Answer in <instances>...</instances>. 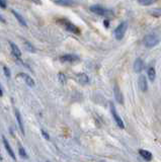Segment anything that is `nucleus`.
Wrapping results in <instances>:
<instances>
[{"label": "nucleus", "mask_w": 161, "mask_h": 162, "mask_svg": "<svg viewBox=\"0 0 161 162\" xmlns=\"http://www.w3.org/2000/svg\"><path fill=\"white\" fill-rule=\"evenodd\" d=\"M102 162H104V161H102Z\"/></svg>", "instance_id": "30"}, {"label": "nucleus", "mask_w": 161, "mask_h": 162, "mask_svg": "<svg viewBox=\"0 0 161 162\" xmlns=\"http://www.w3.org/2000/svg\"><path fill=\"white\" fill-rule=\"evenodd\" d=\"M55 3H56V4H59V5H65V6L72 4L71 1H56Z\"/></svg>", "instance_id": "21"}, {"label": "nucleus", "mask_w": 161, "mask_h": 162, "mask_svg": "<svg viewBox=\"0 0 161 162\" xmlns=\"http://www.w3.org/2000/svg\"><path fill=\"white\" fill-rule=\"evenodd\" d=\"M114 93H115V98L118 101L120 104H124V97H123V93L121 91L120 87L118 86V84L115 85L114 87Z\"/></svg>", "instance_id": "7"}, {"label": "nucleus", "mask_w": 161, "mask_h": 162, "mask_svg": "<svg viewBox=\"0 0 161 162\" xmlns=\"http://www.w3.org/2000/svg\"><path fill=\"white\" fill-rule=\"evenodd\" d=\"M127 28H128V22L127 21L121 22L119 26H116V30H115V36H116V39L118 40H122L124 38L125 34H126Z\"/></svg>", "instance_id": "1"}, {"label": "nucleus", "mask_w": 161, "mask_h": 162, "mask_svg": "<svg viewBox=\"0 0 161 162\" xmlns=\"http://www.w3.org/2000/svg\"><path fill=\"white\" fill-rule=\"evenodd\" d=\"M64 26H65V28L68 31H70V32H73V34H76V35H78L80 34V31H79V28L74 26L73 23H71L69 21H67V20H64Z\"/></svg>", "instance_id": "8"}, {"label": "nucleus", "mask_w": 161, "mask_h": 162, "mask_svg": "<svg viewBox=\"0 0 161 162\" xmlns=\"http://www.w3.org/2000/svg\"><path fill=\"white\" fill-rule=\"evenodd\" d=\"M76 80H77V82L80 83V84H87L89 82V78H88V76L85 74V73H79V74L76 75Z\"/></svg>", "instance_id": "11"}, {"label": "nucleus", "mask_w": 161, "mask_h": 162, "mask_svg": "<svg viewBox=\"0 0 161 162\" xmlns=\"http://www.w3.org/2000/svg\"><path fill=\"white\" fill-rule=\"evenodd\" d=\"M2 141H3V144H4V147H5V149H6V151L8 152V154L10 155V157L12 158L13 160H15V159H17V157H15V154H14V152H13L12 148L10 147V145H9V143H8V141L6 140V138H5L4 136L2 137Z\"/></svg>", "instance_id": "10"}, {"label": "nucleus", "mask_w": 161, "mask_h": 162, "mask_svg": "<svg viewBox=\"0 0 161 162\" xmlns=\"http://www.w3.org/2000/svg\"><path fill=\"white\" fill-rule=\"evenodd\" d=\"M139 153H140V155L142 156L145 160H147V161H151L152 160V154L147 151V150H143V149H140L139 150Z\"/></svg>", "instance_id": "15"}, {"label": "nucleus", "mask_w": 161, "mask_h": 162, "mask_svg": "<svg viewBox=\"0 0 161 162\" xmlns=\"http://www.w3.org/2000/svg\"><path fill=\"white\" fill-rule=\"evenodd\" d=\"M111 112L112 117H114V119H115V121H116V125H118V127H119L120 129H124V128H125L124 122H123L122 119H121V117L118 115V112H116V109L115 108L114 104H111Z\"/></svg>", "instance_id": "4"}, {"label": "nucleus", "mask_w": 161, "mask_h": 162, "mask_svg": "<svg viewBox=\"0 0 161 162\" xmlns=\"http://www.w3.org/2000/svg\"><path fill=\"white\" fill-rule=\"evenodd\" d=\"M158 42H159L158 38H157V36L155 35H153V34L146 36H145V39H144V44L147 48H152V47L156 46V45L158 44Z\"/></svg>", "instance_id": "3"}, {"label": "nucleus", "mask_w": 161, "mask_h": 162, "mask_svg": "<svg viewBox=\"0 0 161 162\" xmlns=\"http://www.w3.org/2000/svg\"><path fill=\"white\" fill-rule=\"evenodd\" d=\"M3 95V92H2V89H1V87H0V96H2Z\"/></svg>", "instance_id": "28"}, {"label": "nucleus", "mask_w": 161, "mask_h": 162, "mask_svg": "<svg viewBox=\"0 0 161 162\" xmlns=\"http://www.w3.org/2000/svg\"><path fill=\"white\" fill-rule=\"evenodd\" d=\"M147 74H148V78L150 81H154L155 80V77H156V71L155 69L153 67H149L148 71H147Z\"/></svg>", "instance_id": "17"}, {"label": "nucleus", "mask_w": 161, "mask_h": 162, "mask_svg": "<svg viewBox=\"0 0 161 162\" xmlns=\"http://www.w3.org/2000/svg\"><path fill=\"white\" fill-rule=\"evenodd\" d=\"M0 21H2L3 23H5V19L3 18V17H1V16H0Z\"/></svg>", "instance_id": "27"}, {"label": "nucleus", "mask_w": 161, "mask_h": 162, "mask_svg": "<svg viewBox=\"0 0 161 162\" xmlns=\"http://www.w3.org/2000/svg\"><path fill=\"white\" fill-rule=\"evenodd\" d=\"M3 70H4V74H5V76L7 77V78H9V77H10V71H9V69L7 68L6 66H4V67H3Z\"/></svg>", "instance_id": "22"}, {"label": "nucleus", "mask_w": 161, "mask_h": 162, "mask_svg": "<svg viewBox=\"0 0 161 162\" xmlns=\"http://www.w3.org/2000/svg\"><path fill=\"white\" fill-rule=\"evenodd\" d=\"M15 117H17V124L19 126V129H21V134L25 135V128H23V123H22V119H21V112H19L17 109H15Z\"/></svg>", "instance_id": "14"}, {"label": "nucleus", "mask_w": 161, "mask_h": 162, "mask_svg": "<svg viewBox=\"0 0 161 162\" xmlns=\"http://www.w3.org/2000/svg\"><path fill=\"white\" fill-rule=\"evenodd\" d=\"M9 45H10L11 52H12V55H13L14 57H17V58H18V59L21 58V50L18 49V47H17L15 44H13L12 42H10Z\"/></svg>", "instance_id": "13"}, {"label": "nucleus", "mask_w": 161, "mask_h": 162, "mask_svg": "<svg viewBox=\"0 0 161 162\" xmlns=\"http://www.w3.org/2000/svg\"><path fill=\"white\" fill-rule=\"evenodd\" d=\"M90 11L93 13L100 15V16H107V15H112V11L110 9H107L100 5H92L90 6Z\"/></svg>", "instance_id": "2"}, {"label": "nucleus", "mask_w": 161, "mask_h": 162, "mask_svg": "<svg viewBox=\"0 0 161 162\" xmlns=\"http://www.w3.org/2000/svg\"><path fill=\"white\" fill-rule=\"evenodd\" d=\"M0 7H2L3 9H5V8L7 7V3H6V1H0Z\"/></svg>", "instance_id": "25"}, {"label": "nucleus", "mask_w": 161, "mask_h": 162, "mask_svg": "<svg viewBox=\"0 0 161 162\" xmlns=\"http://www.w3.org/2000/svg\"><path fill=\"white\" fill-rule=\"evenodd\" d=\"M143 67H144V63H143L142 59H140V58L136 59L134 62V71L136 73H139L143 70Z\"/></svg>", "instance_id": "12"}, {"label": "nucleus", "mask_w": 161, "mask_h": 162, "mask_svg": "<svg viewBox=\"0 0 161 162\" xmlns=\"http://www.w3.org/2000/svg\"><path fill=\"white\" fill-rule=\"evenodd\" d=\"M153 2L154 1H151V0H145V1H143V0H140L139 4H141V5H144V6H148V5H151V4H153Z\"/></svg>", "instance_id": "18"}, {"label": "nucleus", "mask_w": 161, "mask_h": 162, "mask_svg": "<svg viewBox=\"0 0 161 162\" xmlns=\"http://www.w3.org/2000/svg\"><path fill=\"white\" fill-rule=\"evenodd\" d=\"M138 84H139V88H140L143 92L147 91V89H148V83H147V78H146V76H145V75H141V76L139 77Z\"/></svg>", "instance_id": "9"}, {"label": "nucleus", "mask_w": 161, "mask_h": 162, "mask_svg": "<svg viewBox=\"0 0 161 162\" xmlns=\"http://www.w3.org/2000/svg\"><path fill=\"white\" fill-rule=\"evenodd\" d=\"M103 23H104V26H106V27H108V26H110V24H108V21H107V20H104Z\"/></svg>", "instance_id": "26"}, {"label": "nucleus", "mask_w": 161, "mask_h": 162, "mask_svg": "<svg viewBox=\"0 0 161 162\" xmlns=\"http://www.w3.org/2000/svg\"><path fill=\"white\" fill-rule=\"evenodd\" d=\"M0 160H2V156H1V153H0Z\"/></svg>", "instance_id": "29"}, {"label": "nucleus", "mask_w": 161, "mask_h": 162, "mask_svg": "<svg viewBox=\"0 0 161 162\" xmlns=\"http://www.w3.org/2000/svg\"><path fill=\"white\" fill-rule=\"evenodd\" d=\"M60 61L63 63H74L76 61H79V57L72 54H66L60 57Z\"/></svg>", "instance_id": "5"}, {"label": "nucleus", "mask_w": 161, "mask_h": 162, "mask_svg": "<svg viewBox=\"0 0 161 162\" xmlns=\"http://www.w3.org/2000/svg\"><path fill=\"white\" fill-rule=\"evenodd\" d=\"M41 133H42V135L45 137V139L47 140H50V136H49V134H48L45 130H41Z\"/></svg>", "instance_id": "23"}, {"label": "nucleus", "mask_w": 161, "mask_h": 162, "mask_svg": "<svg viewBox=\"0 0 161 162\" xmlns=\"http://www.w3.org/2000/svg\"><path fill=\"white\" fill-rule=\"evenodd\" d=\"M17 78H22V80L25 81L26 84L29 85L30 87H34L35 86V81L31 78L30 75H27L26 73H19V74L17 76Z\"/></svg>", "instance_id": "6"}, {"label": "nucleus", "mask_w": 161, "mask_h": 162, "mask_svg": "<svg viewBox=\"0 0 161 162\" xmlns=\"http://www.w3.org/2000/svg\"><path fill=\"white\" fill-rule=\"evenodd\" d=\"M11 12H12V14L14 15V17L17 19V21L21 24L22 26H26V20H25V18L22 17V16L18 13V12H17L15 10H11Z\"/></svg>", "instance_id": "16"}, {"label": "nucleus", "mask_w": 161, "mask_h": 162, "mask_svg": "<svg viewBox=\"0 0 161 162\" xmlns=\"http://www.w3.org/2000/svg\"><path fill=\"white\" fill-rule=\"evenodd\" d=\"M58 77H59V79H60V81H61V83H66V76L63 74V73H59V75H58Z\"/></svg>", "instance_id": "19"}, {"label": "nucleus", "mask_w": 161, "mask_h": 162, "mask_svg": "<svg viewBox=\"0 0 161 162\" xmlns=\"http://www.w3.org/2000/svg\"><path fill=\"white\" fill-rule=\"evenodd\" d=\"M19 155H21L22 158H27L26 153L25 149H23L22 147H19Z\"/></svg>", "instance_id": "20"}, {"label": "nucleus", "mask_w": 161, "mask_h": 162, "mask_svg": "<svg viewBox=\"0 0 161 162\" xmlns=\"http://www.w3.org/2000/svg\"><path fill=\"white\" fill-rule=\"evenodd\" d=\"M26 45L27 47H29V48H27V50H30L31 52H35V49H34V47L31 46V45L29 42H26Z\"/></svg>", "instance_id": "24"}]
</instances>
